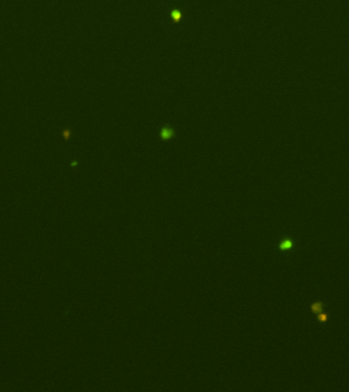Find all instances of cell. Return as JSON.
Returning a JSON list of instances; mask_svg holds the SVG:
<instances>
[{
	"mask_svg": "<svg viewBox=\"0 0 349 392\" xmlns=\"http://www.w3.org/2000/svg\"><path fill=\"white\" fill-rule=\"evenodd\" d=\"M292 246H293V242L291 241V240L287 239L282 242L281 245H280V248H281L282 250H288V249H290Z\"/></svg>",
	"mask_w": 349,
	"mask_h": 392,
	"instance_id": "3",
	"label": "cell"
},
{
	"mask_svg": "<svg viewBox=\"0 0 349 392\" xmlns=\"http://www.w3.org/2000/svg\"><path fill=\"white\" fill-rule=\"evenodd\" d=\"M318 320L321 322H327L328 320V314H320L318 316Z\"/></svg>",
	"mask_w": 349,
	"mask_h": 392,
	"instance_id": "5",
	"label": "cell"
},
{
	"mask_svg": "<svg viewBox=\"0 0 349 392\" xmlns=\"http://www.w3.org/2000/svg\"><path fill=\"white\" fill-rule=\"evenodd\" d=\"M174 135H175L174 130L171 129V128H168V127L162 128L161 131H160V137H161V139H163V140H168V139L172 138Z\"/></svg>",
	"mask_w": 349,
	"mask_h": 392,
	"instance_id": "1",
	"label": "cell"
},
{
	"mask_svg": "<svg viewBox=\"0 0 349 392\" xmlns=\"http://www.w3.org/2000/svg\"><path fill=\"white\" fill-rule=\"evenodd\" d=\"M310 308H311V312H313V314H320V312L323 310V303L320 302V301L314 302L313 304H311Z\"/></svg>",
	"mask_w": 349,
	"mask_h": 392,
	"instance_id": "2",
	"label": "cell"
},
{
	"mask_svg": "<svg viewBox=\"0 0 349 392\" xmlns=\"http://www.w3.org/2000/svg\"><path fill=\"white\" fill-rule=\"evenodd\" d=\"M181 14H180L179 11H177V10H174V11L172 12V18H173V20L175 21V22H177V21H179L180 18H181Z\"/></svg>",
	"mask_w": 349,
	"mask_h": 392,
	"instance_id": "4",
	"label": "cell"
}]
</instances>
